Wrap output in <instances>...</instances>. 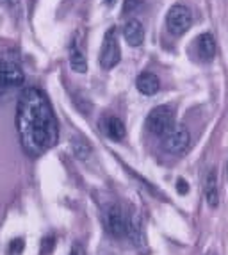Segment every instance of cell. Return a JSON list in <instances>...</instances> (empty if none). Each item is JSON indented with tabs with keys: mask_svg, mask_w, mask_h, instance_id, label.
<instances>
[{
	"mask_svg": "<svg viewBox=\"0 0 228 255\" xmlns=\"http://www.w3.org/2000/svg\"><path fill=\"white\" fill-rule=\"evenodd\" d=\"M16 127L21 148L38 157L55 146L59 139V125L48 98L38 88H25L18 97Z\"/></svg>",
	"mask_w": 228,
	"mask_h": 255,
	"instance_id": "obj_1",
	"label": "cell"
},
{
	"mask_svg": "<svg viewBox=\"0 0 228 255\" xmlns=\"http://www.w3.org/2000/svg\"><path fill=\"white\" fill-rule=\"evenodd\" d=\"M104 227L113 238H127L128 214L118 204H111L104 211Z\"/></svg>",
	"mask_w": 228,
	"mask_h": 255,
	"instance_id": "obj_2",
	"label": "cell"
},
{
	"mask_svg": "<svg viewBox=\"0 0 228 255\" xmlns=\"http://www.w3.org/2000/svg\"><path fill=\"white\" fill-rule=\"evenodd\" d=\"M23 81H25V75L20 70V66L0 61V98L9 97L14 90L21 88Z\"/></svg>",
	"mask_w": 228,
	"mask_h": 255,
	"instance_id": "obj_3",
	"label": "cell"
},
{
	"mask_svg": "<svg viewBox=\"0 0 228 255\" xmlns=\"http://www.w3.org/2000/svg\"><path fill=\"white\" fill-rule=\"evenodd\" d=\"M175 125L173 111L169 109L168 106H159L155 109L150 111V115L146 118V127L148 132H152L153 136H164L166 132Z\"/></svg>",
	"mask_w": 228,
	"mask_h": 255,
	"instance_id": "obj_4",
	"label": "cell"
},
{
	"mask_svg": "<svg viewBox=\"0 0 228 255\" xmlns=\"http://www.w3.org/2000/svg\"><path fill=\"white\" fill-rule=\"evenodd\" d=\"M119 59H121V48H119L118 38H116V29L111 27L106 32V36H104L98 63H100V66L104 70H111L119 63Z\"/></svg>",
	"mask_w": 228,
	"mask_h": 255,
	"instance_id": "obj_5",
	"label": "cell"
},
{
	"mask_svg": "<svg viewBox=\"0 0 228 255\" xmlns=\"http://www.w3.org/2000/svg\"><path fill=\"white\" fill-rule=\"evenodd\" d=\"M166 25H168V30L173 36L186 34L189 27L193 25V14H191L189 7L182 4L173 5L166 14Z\"/></svg>",
	"mask_w": 228,
	"mask_h": 255,
	"instance_id": "obj_6",
	"label": "cell"
},
{
	"mask_svg": "<svg viewBox=\"0 0 228 255\" xmlns=\"http://www.w3.org/2000/svg\"><path fill=\"white\" fill-rule=\"evenodd\" d=\"M189 139H191L189 130H187L184 125H173V127L162 136V148L171 153L182 152V150L189 145Z\"/></svg>",
	"mask_w": 228,
	"mask_h": 255,
	"instance_id": "obj_7",
	"label": "cell"
},
{
	"mask_svg": "<svg viewBox=\"0 0 228 255\" xmlns=\"http://www.w3.org/2000/svg\"><path fill=\"white\" fill-rule=\"evenodd\" d=\"M195 48H196V55L202 63H211L216 57V41L212 38V34L205 32V34H200L195 39Z\"/></svg>",
	"mask_w": 228,
	"mask_h": 255,
	"instance_id": "obj_8",
	"label": "cell"
},
{
	"mask_svg": "<svg viewBox=\"0 0 228 255\" xmlns=\"http://www.w3.org/2000/svg\"><path fill=\"white\" fill-rule=\"evenodd\" d=\"M127 238L134 243V247L143 250L146 247V239H144V229L143 221L137 214H128V227H127Z\"/></svg>",
	"mask_w": 228,
	"mask_h": 255,
	"instance_id": "obj_9",
	"label": "cell"
},
{
	"mask_svg": "<svg viewBox=\"0 0 228 255\" xmlns=\"http://www.w3.org/2000/svg\"><path fill=\"white\" fill-rule=\"evenodd\" d=\"M123 36L127 39V43L130 47H139L144 39V29L143 23L137 20H128L123 27Z\"/></svg>",
	"mask_w": 228,
	"mask_h": 255,
	"instance_id": "obj_10",
	"label": "cell"
},
{
	"mask_svg": "<svg viewBox=\"0 0 228 255\" xmlns=\"http://www.w3.org/2000/svg\"><path fill=\"white\" fill-rule=\"evenodd\" d=\"M135 88L139 90V93L148 95V97H150V95H155L157 91H159V88H161V81H159V77L153 75V73L144 72L137 77V81H135Z\"/></svg>",
	"mask_w": 228,
	"mask_h": 255,
	"instance_id": "obj_11",
	"label": "cell"
},
{
	"mask_svg": "<svg viewBox=\"0 0 228 255\" xmlns=\"http://www.w3.org/2000/svg\"><path fill=\"white\" fill-rule=\"evenodd\" d=\"M104 128H106V134L114 141H119L125 137L127 134V128H125V124H123L121 120L118 116H109L106 120V124H104Z\"/></svg>",
	"mask_w": 228,
	"mask_h": 255,
	"instance_id": "obj_12",
	"label": "cell"
},
{
	"mask_svg": "<svg viewBox=\"0 0 228 255\" xmlns=\"http://www.w3.org/2000/svg\"><path fill=\"white\" fill-rule=\"evenodd\" d=\"M70 66H72V70L77 73L88 72V61H86V55L77 43H73L72 48H70Z\"/></svg>",
	"mask_w": 228,
	"mask_h": 255,
	"instance_id": "obj_13",
	"label": "cell"
},
{
	"mask_svg": "<svg viewBox=\"0 0 228 255\" xmlns=\"http://www.w3.org/2000/svg\"><path fill=\"white\" fill-rule=\"evenodd\" d=\"M205 195H207V204L211 207H218L220 204V195H218V186H216V173L211 171L207 179V186H205Z\"/></svg>",
	"mask_w": 228,
	"mask_h": 255,
	"instance_id": "obj_14",
	"label": "cell"
},
{
	"mask_svg": "<svg viewBox=\"0 0 228 255\" xmlns=\"http://www.w3.org/2000/svg\"><path fill=\"white\" fill-rule=\"evenodd\" d=\"M72 148H73V153H75L79 159H88L89 155H91V146H89V143H86L84 139H81V137H77V139H73L72 143Z\"/></svg>",
	"mask_w": 228,
	"mask_h": 255,
	"instance_id": "obj_15",
	"label": "cell"
},
{
	"mask_svg": "<svg viewBox=\"0 0 228 255\" xmlns=\"http://www.w3.org/2000/svg\"><path fill=\"white\" fill-rule=\"evenodd\" d=\"M23 252V239L18 238V239H13L11 245H9V254L11 255H20Z\"/></svg>",
	"mask_w": 228,
	"mask_h": 255,
	"instance_id": "obj_16",
	"label": "cell"
},
{
	"mask_svg": "<svg viewBox=\"0 0 228 255\" xmlns=\"http://www.w3.org/2000/svg\"><path fill=\"white\" fill-rule=\"evenodd\" d=\"M55 245V238L54 236H48V238L43 239L41 243V255H48L52 252V248H54Z\"/></svg>",
	"mask_w": 228,
	"mask_h": 255,
	"instance_id": "obj_17",
	"label": "cell"
},
{
	"mask_svg": "<svg viewBox=\"0 0 228 255\" xmlns=\"http://www.w3.org/2000/svg\"><path fill=\"white\" fill-rule=\"evenodd\" d=\"M141 4V0H125L123 4V13H132L134 9H137Z\"/></svg>",
	"mask_w": 228,
	"mask_h": 255,
	"instance_id": "obj_18",
	"label": "cell"
},
{
	"mask_svg": "<svg viewBox=\"0 0 228 255\" xmlns=\"http://www.w3.org/2000/svg\"><path fill=\"white\" fill-rule=\"evenodd\" d=\"M177 191L180 193V195H186V193L189 191V186H187V182L184 179L177 180Z\"/></svg>",
	"mask_w": 228,
	"mask_h": 255,
	"instance_id": "obj_19",
	"label": "cell"
},
{
	"mask_svg": "<svg viewBox=\"0 0 228 255\" xmlns=\"http://www.w3.org/2000/svg\"><path fill=\"white\" fill-rule=\"evenodd\" d=\"M114 2H116V0H107V4H109V5H113Z\"/></svg>",
	"mask_w": 228,
	"mask_h": 255,
	"instance_id": "obj_20",
	"label": "cell"
}]
</instances>
